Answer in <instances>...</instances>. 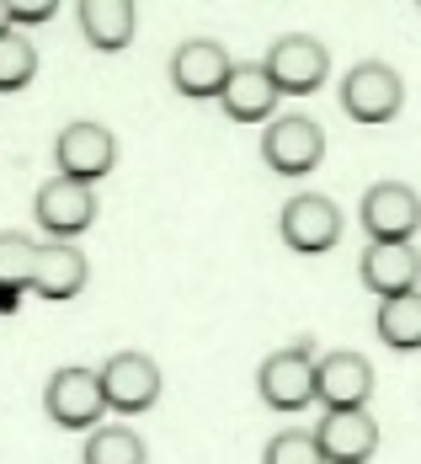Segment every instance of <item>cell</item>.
<instances>
[{
    "label": "cell",
    "mask_w": 421,
    "mask_h": 464,
    "mask_svg": "<svg viewBox=\"0 0 421 464\" xmlns=\"http://www.w3.org/2000/svg\"><path fill=\"white\" fill-rule=\"evenodd\" d=\"M400 107H406V81H400L395 64L363 59V64H352V70L341 75V112H347L352 123L378 129V123H389Z\"/></svg>",
    "instance_id": "obj_1"
},
{
    "label": "cell",
    "mask_w": 421,
    "mask_h": 464,
    "mask_svg": "<svg viewBox=\"0 0 421 464\" xmlns=\"http://www.w3.org/2000/svg\"><path fill=\"white\" fill-rule=\"evenodd\" d=\"M368 246H406L421 235V192L406 182H374L358 208Z\"/></svg>",
    "instance_id": "obj_2"
},
{
    "label": "cell",
    "mask_w": 421,
    "mask_h": 464,
    "mask_svg": "<svg viewBox=\"0 0 421 464\" xmlns=\"http://www.w3.org/2000/svg\"><path fill=\"white\" fill-rule=\"evenodd\" d=\"M262 160L278 171V177H310L321 160H326V129L304 112H288L273 118L267 134H262Z\"/></svg>",
    "instance_id": "obj_3"
},
{
    "label": "cell",
    "mask_w": 421,
    "mask_h": 464,
    "mask_svg": "<svg viewBox=\"0 0 421 464\" xmlns=\"http://www.w3.org/2000/svg\"><path fill=\"white\" fill-rule=\"evenodd\" d=\"M96 373H101L107 411H118V417H139V411H149V406L160 401V390H166L160 363H155L149 353H112Z\"/></svg>",
    "instance_id": "obj_4"
},
{
    "label": "cell",
    "mask_w": 421,
    "mask_h": 464,
    "mask_svg": "<svg viewBox=\"0 0 421 464\" xmlns=\"http://www.w3.org/2000/svg\"><path fill=\"white\" fill-rule=\"evenodd\" d=\"M278 235L288 251L321 256V251H330L341 240V208L330 203L326 192H293L278 214Z\"/></svg>",
    "instance_id": "obj_5"
},
{
    "label": "cell",
    "mask_w": 421,
    "mask_h": 464,
    "mask_svg": "<svg viewBox=\"0 0 421 464\" xmlns=\"http://www.w3.org/2000/svg\"><path fill=\"white\" fill-rule=\"evenodd\" d=\"M267 75H273V86H278L282 96H315L321 86H326L330 75V53L321 38H310V33H288V38H278V44L267 48Z\"/></svg>",
    "instance_id": "obj_6"
},
{
    "label": "cell",
    "mask_w": 421,
    "mask_h": 464,
    "mask_svg": "<svg viewBox=\"0 0 421 464\" xmlns=\"http://www.w3.org/2000/svg\"><path fill=\"white\" fill-rule=\"evenodd\" d=\"M53 160H59V177L96 187L112 166H118V140H112L107 123H86V118H81V123H64V129H59Z\"/></svg>",
    "instance_id": "obj_7"
},
{
    "label": "cell",
    "mask_w": 421,
    "mask_h": 464,
    "mask_svg": "<svg viewBox=\"0 0 421 464\" xmlns=\"http://www.w3.org/2000/svg\"><path fill=\"white\" fill-rule=\"evenodd\" d=\"M256 395L267 411H304L315 401V358L310 347H278L256 369Z\"/></svg>",
    "instance_id": "obj_8"
},
{
    "label": "cell",
    "mask_w": 421,
    "mask_h": 464,
    "mask_svg": "<svg viewBox=\"0 0 421 464\" xmlns=\"http://www.w3.org/2000/svg\"><path fill=\"white\" fill-rule=\"evenodd\" d=\"M43 406H48V417L59 421V427H70V432H81V427H96V421L107 417L101 373H96V369H81V363L59 369V373H53V379L43 384Z\"/></svg>",
    "instance_id": "obj_9"
},
{
    "label": "cell",
    "mask_w": 421,
    "mask_h": 464,
    "mask_svg": "<svg viewBox=\"0 0 421 464\" xmlns=\"http://www.w3.org/2000/svg\"><path fill=\"white\" fill-rule=\"evenodd\" d=\"M368 395H374V363L363 353L341 347V353H326L315 363V401L326 411H363Z\"/></svg>",
    "instance_id": "obj_10"
},
{
    "label": "cell",
    "mask_w": 421,
    "mask_h": 464,
    "mask_svg": "<svg viewBox=\"0 0 421 464\" xmlns=\"http://www.w3.org/2000/svg\"><path fill=\"white\" fill-rule=\"evenodd\" d=\"M33 214L53 240L75 246V235H86L96 219V192L86 182H70V177H48L38 187V198H33Z\"/></svg>",
    "instance_id": "obj_11"
},
{
    "label": "cell",
    "mask_w": 421,
    "mask_h": 464,
    "mask_svg": "<svg viewBox=\"0 0 421 464\" xmlns=\"http://www.w3.org/2000/svg\"><path fill=\"white\" fill-rule=\"evenodd\" d=\"M230 70H234V59L214 38H187L171 53V86L182 96H192V102H219Z\"/></svg>",
    "instance_id": "obj_12"
},
{
    "label": "cell",
    "mask_w": 421,
    "mask_h": 464,
    "mask_svg": "<svg viewBox=\"0 0 421 464\" xmlns=\"http://www.w3.org/2000/svg\"><path fill=\"white\" fill-rule=\"evenodd\" d=\"M315 443H321L326 464H368L378 449V421L368 406L363 411H326L315 427Z\"/></svg>",
    "instance_id": "obj_13"
},
{
    "label": "cell",
    "mask_w": 421,
    "mask_h": 464,
    "mask_svg": "<svg viewBox=\"0 0 421 464\" xmlns=\"http://www.w3.org/2000/svg\"><path fill=\"white\" fill-rule=\"evenodd\" d=\"M358 278L378 294V304H384V299H400V294H416L421 288L416 240H406V246H368V251L358 256Z\"/></svg>",
    "instance_id": "obj_14"
},
{
    "label": "cell",
    "mask_w": 421,
    "mask_h": 464,
    "mask_svg": "<svg viewBox=\"0 0 421 464\" xmlns=\"http://www.w3.org/2000/svg\"><path fill=\"white\" fill-rule=\"evenodd\" d=\"M278 102H282V92L273 86L267 64H234L230 81H225V96H219L230 123H273Z\"/></svg>",
    "instance_id": "obj_15"
},
{
    "label": "cell",
    "mask_w": 421,
    "mask_h": 464,
    "mask_svg": "<svg viewBox=\"0 0 421 464\" xmlns=\"http://www.w3.org/2000/svg\"><path fill=\"white\" fill-rule=\"evenodd\" d=\"M86 278H91V262H86L81 246H70V240L38 246V267H33V294H38V299L64 304V299H75V294L86 288Z\"/></svg>",
    "instance_id": "obj_16"
},
{
    "label": "cell",
    "mask_w": 421,
    "mask_h": 464,
    "mask_svg": "<svg viewBox=\"0 0 421 464\" xmlns=\"http://www.w3.org/2000/svg\"><path fill=\"white\" fill-rule=\"evenodd\" d=\"M75 22H81V33H86V44L91 48L118 53V48L134 44V22H139V11H134L129 0H81V5H75Z\"/></svg>",
    "instance_id": "obj_17"
},
{
    "label": "cell",
    "mask_w": 421,
    "mask_h": 464,
    "mask_svg": "<svg viewBox=\"0 0 421 464\" xmlns=\"http://www.w3.org/2000/svg\"><path fill=\"white\" fill-rule=\"evenodd\" d=\"M378 342L395 353H421V288L378 304Z\"/></svg>",
    "instance_id": "obj_18"
},
{
    "label": "cell",
    "mask_w": 421,
    "mask_h": 464,
    "mask_svg": "<svg viewBox=\"0 0 421 464\" xmlns=\"http://www.w3.org/2000/svg\"><path fill=\"white\" fill-rule=\"evenodd\" d=\"M33 267H38V240L16 230H0V294H33Z\"/></svg>",
    "instance_id": "obj_19"
},
{
    "label": "cell",
    "mask_w": 421,
    "mask_h": 464,
    "mask_svg": "<svg viewBox=\"0 0 421 464\" xmlns=\"http://www.w3.org/2000/svg\"><path fill=\"white\" fill-rule=\"evenodd\" d=\"M86 464H144V438L129 427H96L86 443Z\"/></svg>",
    "instance_id": "obj_20"
},
{
    "label": "cell",
    "mask_w": 421,
    "mask_h": 464,
    "mask_svg": "<svg viewBox=\"0 0 421 464\" xmlns=\"http://www.w3.org/2000/svg\"><path fill=\"white\" fill-rule=\"evenodd\" d=\"M33 75H38V48L11 27V33L0 38V92H22Z\"/></svg>",
    "instance_id": "obj_21"
},
{
    "label": "cell",
    "mask_w": 421,
    "mask_h": 464,
    "mask_svg": "<svg viewBox=\"0 0 421 464\" xmlns=\"http://www.w3.org/2000/svg\"><path fill=\"white\" fill-rule=\"evenodd\" d=\"M262 464H326V454H321L315 432H278L267 443V459Z\"/></svg>",
    "instance_id": "obj_22"
},
{
    "label": "cell",
    "mask_w": 421,
    "mask_h": 464,
    "mask_svg": "<svg viewBox=\"0 0 421 464\" xmlns=\"http://www.w3.org/2000/svg\"><path fill=\"white\" fill-rule=\"evenodd\" d=\"M5 11H11V27H38L53 16V0H38V5H27V0H5Z\"/></svg>",
    "instance_id": "obj_23"
},
{
    "label": "cell",
    "mask_w": 421,
    "mask_h": 464,
    "mask_svg": "<svg viewBox=\"0 0 421 464\" xmlns=\"http://www.w3.org/2000/svg\"><path fill=\"white\" fill-rule=\"evenodd\" d=\"M11 33V11H5V0H0V38Z\"/></svg>",
    "instance_id": "obj_24"
}]
</instances>
